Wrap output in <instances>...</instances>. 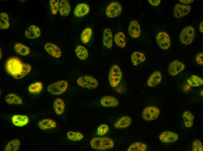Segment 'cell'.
I'll use <instances>...</instances> for the list:
<instances>
[{"instance_id":"1","label":"cell","mask_w":203,"mask_h":151,"mask_svg":"<svg viewBox=\"0 0 203 151\" xmlns=\"http://www.w3.org/2000/svg\"><path fill=\"white\" fill-rule=\"evenodd\" d=\"M5 68L8 74L16 80L23 78L32 69L30 64L23 63L20 59L16 57H10L7 60Z\"/></svg>"},{"instance_id":"2","label":"cell","mask_w":203,"mask_h":151,"mask_svg":"<svg viewBox=\"0 0 203 151\" xmlns=\"http://www.w3.org/2000/svg\"><path fill=\"white\" fill-rule=\"evenodd\" d=\"M91 148L98 151H105L111 149L114 146V143L111 138L107 137H94L90 142Z\"/></svg>"},{"instance_id":"3","label":"cell","mask_w":203,"mask_h":151,"mask_svg":"<svg viewBox=\"0 0 203 151\" xmlns=\"http://www.w3.org/2000/svg\"><path fill=\"white\" fill-rule=\"evenodd\" d=\"M77 85L79 87L88 89L96 88L99 85L97 80L90 76L81 75L77 77L76 79Z\"/></svg>"},{"instance_id":"4","label":"cell","mask_w":203,"mask_h":151,"mask_svg":"<svg viewBox=\"0 0 203 151\" xmlns=\"http://www.w3.org/2000/svg\"><path fill=\"white\" fill-rule=\"evenodd\" d=\"M123 76L122 71L118 66L113 65L110 68L108 74V80L111 86L117 87L120 82Z\"/></svg>"},{"instance_id":"5","label":"cell","mask_w":203,"mask_h":151,"mask_svg":"<svg viewBox=\"0 0 203 151\" xmlns=\"http://www.w3.org/2000/svg\"><path fill=\"white\" fill-rule=\"evenodd\" d=\"M69 84L65 80H61L50 84L47 88L48 91L53 95H59L64 93L68 89Z\"/></svg>"},{"instance_id":"6","label":"cell","mask_w":203,"mask_h":151,"mask_svg":"<svg viewBox=\"0 0 203 151\" xmlns=\"http://www.w3.org/2000/svg\"><path fill=\"white\" fill-rule=\"evenodd\" d=\"M195 37L194 29L191 26H188L182 30L179 35V39L183 44L188 45L192 42Z\"/></svg>"},{"instance_id":"7","label":"cell","mask_w":203,"mask_h":151,"mask_svg":"<svg viewBox=\"0 0 203 151\" xmlns=\"http://www.w3.org/2000/svg\"><path fill=\"white\" fill-rule=\"evenodd\" d=\"M160 114L159 109L156 107L150 106L146 107L142 113V117L145 121H151L158 118Z\"/></svg>"},{"instance_id":"8","label":"cell","mask_w":203,"mask_h":151,"mask_svg":"<svg viewBox=\"0 0 203 151\" xmlns=\"http://www.w3.org/2000/svg\"><path fill=\"white\" fill-rule=\"evenodd\" d=\"M122 10V6L120 3L117 1H112L107 6L106 14L108 17L113 18L119 16Z\"/></svg>"},{"instance_id":"9","label":"cell","mask_w":203,"mask_h":151,"mask_svg":"<svg viewBox=\"0 0 203 151\" xmlns=\"http://www.w3.org/2000/svg\"><path fill=\"white\" fill-rule=\"evenodd\" d=\"M156 41L159 47L163 50H167L171 45V40L169 35L164 32L159 33L156 37Z\"/></svg>"},{"instance_id":"10","label":"cell","mask_w":203,"mask_h":151,"mask_svg":"<svg viewBox=\"0 0 203 151\" xmlns=\"http://www.w3.org/2000/svg\"><path fill=\"white\" fill-rule=\"evenodd\" d=\"M185 65L178 60H175L171 62L168 67V71L169 74L172 76H176L183 70Z\"/></svg>"},{"instance_id":"11","label":"cell","mask_w":203,"mask_h":151,"mask_svg":"<svg viewBox=\"0 0 203 151\" xmlns=\"http://www.w3.org/2000/svg\"><path fill=\"white\" fill-rule=\"evenodd\" d=\"M190 10L191 6H190L177 4L174 7L173 14L176 18H179L187 15Z\"/></svg>"},{"instance_id":"12","label":"cell","mask_w":203,"mask_h":151,"mask_svg":"<svg viewBox=\"0 0 203 151\" xmlns=\"http://www.w3.org/2000/svg\"><path fill=\"white\" fill-rule=\"evenodd\" d=\"M128 32L133 38H139L141 33V28L139 22L134 20L131 21L128 28Z\"/></svg>"},{"instance_id":"13","label":"cell","mask_w":203,"mask_h":151,"mask_svg":"<svg viewBox=\"0 0 203 151\" xmlns=\"http://www.w3.org/2000/svg\"><path fill=\"white\" fill-rule=\"evenodd\" d=\"M44 48L46 52L52 57L59 58L62 55V52L60 48L56 45L47 43L44 45Z\"/></svg>"},{"instance_id":"14","label":"cell","mask_w":203,"mask_h":151,"mask_svg":"<svg viewBox=\"0 0 203 151\" xmlns=\"http://www.w3.org/2000/svg\"><path fill=\"white\" fill-rule=\"evenodd\" d=\"M101 105L104 107H115L119 105L118 100L115 97L111 96H106L100 99Z\"/></svg>"},{"instance_id":"15","label":"cell","mask_w":203,"mask_h":151,"mask_svg":"<svg viewBox=\"0 0 203 151\" xmlns=\"http://www.w3.org/2000/svg\"><path fill=\"white\" fill-rule=\"evenodd\" d=\"M160 141L165 143H172L176 141L178 139V136L176 133L169 131L162 133L159 136Z\"/></svg>"},{"instance_id":"16","label":"cell","mask_w":203,"mask_h":151,"mask_svg":"<svg viewBox=\"0 0 203 151\" xmlns=\"http://www.w3.org/2000/svg\"><path fill=\"white\" fill-rule=\"evenodd\" d=\"M102 43L103 46L108 49H110L113 46V35L111 31L109 28H106L103 31Z\"/></svg>"},{"instance_id":"17","label":"cell","mask_w":203,"mask_h":151,"mask_svg":"<svg viewBox=\"0 0 203 151\" xmlns=\"http://www.w3.org/2000/svg\"><path fill=\"white\" fill-rule=\"evenodd\" d=\"M11 121L14 125L18 127H22L27 124L29 120L28 117L26 115L16 114L12 116Z\"/></svg>"},{"instance_id":"18","label":"cell","mask_w":203,"mask_h":151,"mask_svg":"<svg viewBox=\"0 0 203 151\" xmlns=\"http://www.w3.org/2000/svg\"><path fill=\"white\" fill-rule=\"evenodd\" d=\"M90 11V8L88 5L85 3H81L76 6L74 13L75 16L81 17L88 14Z\"/></svg>"},{"instance_id":"19","label":"cell","mask_w":203,"mask_h":151,"mask_svg":"<svg viewBox=\"0 0 203 151\" xmlns=\"http://www.w3.org/2000/svg\"><path fill=\"white\" fill-rule=\"evenodd\" d=\"M131 118L129 116H125L119 118L115 123L114 127L116 129H122L130 126L132 124Z\"/></svg>"},{"instance_id":"20","label":"cell","mask_w":203,"mask_h":151,"mask_svg":"<svg viewBox=\"0 0 203 151\" xmlns=\"http://www.w3.org/2000/svg\"><path fill=\"white\" fill-rule=\"evenodd\" d=\"M162 75L159 71H157L153 72L148 78L147 84L149 87H154L161 81Z\"/></svg>"},{"instance_id":"21","label":"cell","mask_w":203,"mask_h":151,"mask_svg":"<svg viewBox=\"0 0 203 151\" xmlns=\"http://www.w3.org/2000/svg\"><path fill=\"white\" fill-rule=\"evenodd\" d=\"M41 33L40 28L36 26L32 25L25 31L26 37L29 39H34L38 37Z\"/></svg>"},{"instance_id":"22","label":"cell","mask_w":203,"mask_h":151,"mask_svg":"<svg viewBox=\"0 0 203 151\" xmlns=\"http://www.w3.org/2000/svg\"><path fill=\"white\" fill-rule=\"evenodd\" d=\"M38 125L39 128L43 130L54 128L57 126L56 122L52 119L46 118L39 121Z\"/></svg>"},{"instance_id":"23","label":"cell","mask_w":203,"mask_h":151,"mask_svg":"<svg viewBox=\"0 0 203 151\" xmlns=\"http://www.w3.org/2000/svg\"><path fill=\"white\" fill-rule=\"evenodd\" d=\"M65 107V103L63 100L60 98H57L54 100L53 107L55 113L60 115L64 112Z\"/></svg>"},{"instance_id":"24","label":"cell","mask_w":203,"mask_h":151,"mask_svg":"<svg viewBox=\"0 0 203 151\" xmlns=\"http://www.w3.org/2000/svg\"><path fill=\"white\" fill-rule=\"evenodd\" d=\"M146 59L145 55L140 51H134L132 53L131 56L132 63L135 66H136L144 62Z\"/></svg>"},{"instance_id":"25","label":"cell","mask_w":203,"mask_h":151,"mask_svg":"<svg viewBox=\"0 0 203 151\" xmlns=\"http://www.w3.org/2000/svg\"><path fill=\"white\" fill-rule=\"evenodd\" d=\"M71 10V6L68 1L62 0L60 1L59 7V10L61 15L67 16L70 13Z\"/></svg>"},{"instance_id":"26","label":"cell","mask_w":203,"mask_h":151,"mask_svg":"<svg viewBox=\"0 0 203 151\" xmlns=\"http://www.w3.org/2000/svg\"><path fill=\"white\" fill-rule=\"evenodd\" d=\"M5 100L9 105H21L22 103V99L18 95L14 94H10L5 98Z\"/></svg>"},{"instance_id":"27","label":"cell","mask_w":203,"mask_h":151,"mask_svg":"<svg viewBox=\"0 0 203 151\" xmlns=\"http://www.w3.org/2000/svg\"><path fill=\"white\" fill-rule=\"evenodd\" d=\"M75 52L77 57L81 60H84L88 57V51L83 46H77L75 48Z\"/></svg>"},{"instance_id":"28","label":"cell","mask_w":203,"mask_h":151,"mask_svg":"<svg viewBox=\"0 0 203 151\" xmlns=\"http://www.w3.org/2000/svg\"><path fill=\"white\" fill-rule=\"evenodd\" d=\"M14 49L15 52L18 55L25 56L30 53V49L27 46L20 43L15 44L14 46Z\"/></svg>"},{"instance_id":"29","label":"cell","mask_w":203,"mask_h":151,"mask_svg":"<svg viewBox=\"0 0 203 151\" xmlns=\"http://www.w3.org/2000/svg\"><path fill=\"white\" fill-rule=\"evenodd\" d=\"M114 40L116 44L121 48L125 47L126 44L125 37L124 33L120 32L116 34L114 37Z\"/></svg>"},{"instance_id":"30","label":"cell","mask_w":203,"mask_h":151,"mask_svg":"<svg viewBox=\"0 0 203 151\" xmlns=\"http://www.w3.org/2000/svg\"><path fill=\"white\" fill-rule=\"evenodd\" d=\"M20 145V140L17 139L9 141L6 145L4 148L5 151H17Z\"/></svg>"},{"instance_id":"31","label":"cell","mask_w":203,"mask_h":151,"mask_svg":"<svg viewBox=\"0 0 203 151\" xmlns=\"http://www.w3.org/2000/svg\"><path fill=\"white\" fill-rule=\"evenodd\" d=\"M43 85L41 82H36L30 84L28 87V91L34 94H39L42 91Z\"/></svg>"},{"instance_id":"32","label":"cell","mask_w":203,"mask_h":151,"mask_svg":"<svg viewBox=\"0 0 203 151\" xmlns=\"http://www.w3.org/2000/svg\"><path fill=\"white\" fill-rule=\"evenodd\" d=\"M182 117L186 127L190 128L192 126L194 116L192 113L189 111H186L183 114Z\"/></svg>"},{"instance_id":"33","label":"cell","mask_w":203,"mask_h":151,"mask_svg":"<svg viewBox=\"0 0 203 151\" xmlns=\"http://www.w3.org/2000/svg\"><path fill=\"white\" fill-rule=\"evenodd\" d=\"M147 149L146 144L141 142H136L131 144L128 148V151H145Z\"/></svg>"},{"instance_id":"34","label":"cell","mask_w":203,"mask_h":151,"mask_svg":"<svg viewBox=\"0 0 203 151\" xmlns=\"http://www.w3.org/2000/svg\"><path fill=\"white\" fill-rule=\"evenodd\" d=\"M187 81L189 85L193 87L200 86L203 84V79L195 75L191 76Z\"/></svg>"},{"instance_id":"35","label":"cell","mask_w":203,"mask_h":151,"mask_svg":"<svg viewBox=\"0 0 203 151\" xmlns=\"http://www.w3.org/2000/svg\"><path fill=\"white\" fill-rule=\"evenodd\" d=\"M92 35V30L90 27H87L84 29L80 35V39L82 42L84 44L88 43L90 40Z\"/></svg>"},{"instance_id":"36","label":"cell","mask_w":203,"mask_h":151,"mask_svg":"<svg viewBox=\"0 0 203 151\" xmlns=\"http://www.w3.org/2000/svg\"><path fill=\"white\" fill-rule=\"evenodd\" d=\"M67 139L69 140L73 141H78L81 140L83 138L82 134L79 132L70 131L66 134Z\"/></svg>"},{"instance_id":"37","label":"cell","mask_w":203,"mask_h":151,"mask_svg":"<svg viewBox=\"0 0 203 151\" xmlns=\"http://www.w3.org/2000/svg\"><path fill=\"white\" fill-rule=\"evenodd\" d=\"M0 29H6L8 28L10 26L8 15L5 12H1L0 14Z\"/></svg>"},{"instance_id":"38","label":"cell","mask_w":203,"mask_h":151,"mask_svg":"<svg viewBox=\"0 0 203 151\" xmlns=\"http://www.w3.org/2000/svg\"><path fill=\"white\" fill-rule=\"evenodd\" d=\"M59 0H51L50 1V6L52 14L55 15L56 14L59 9Z\"/></svg>"},{"instance_id":"39","label":"cell","mask_w":203,"mask_h":151,"mask_svg":"<svg viewBox=\"0 0 203 151\" xmlns=\"http://www.w3.org/2000/svg\"><path fill=\"white\" fill-rule=\"evenodd\" d=\"M108 126L106 124H102L99 125L97 130V134L100 136H103L106 134L109 130Z\"/></svg>"},{"instance_id":"40","label":"cell","mask_w":203,"mask_h":151,"mask_svg":"<svg viewBox=\"0 0 203 151\" xmlns=\"http://www.w3.org/2000/svg\"><path fill=\"white\" fill-rule=\"evenodd\" d=\"M192 149L193 151H202L203 146L201 142L198 139L194 140L192 144Z\"/></svg>"},{"instance_id":"41","label":"cell","mask_w":203,"mask_h":151,"mask_svg":"<svg viewBox=\"0 0 203 151\" xmlns=\"http://www.w3.org/2000/svg\"><path fill=\"white\" fill-rule=\"evenodd\" d=\"M203 53L202 52L198 53L195 57V60L197 63L203 66Z\"/></svg>"},{"instance_id":"42","label":"cell","mask_w":203,"mask_h":151,"mask_svg":"<svg viewBox=\"0 0 203 151\" xmlns=\"http://www.w3.org/2000/svg\"><path fill=\"white\" fill-rule=\"evenodd\" d=\"M149 3L153 6H157L160 5L161 0H148Z\"/></svg>"},{"instance_id":"43","label":"cell","mask_w":203,"mask_h":151,"mask_svg":"<svg viewBox=\"0 0 203 151\" xmlns=\"http://www.w3.org/2000/svg\"><path fill=\"white\" fill-rule=\"evenodd\" d=\"M181 3L184 4H189L192 3L193 1V0H179Z\"/></svg>"},{"instance_id":"44","label":"cell","mask_w":203,"mask_h":151,"mask_svg":"<svg viewBox=\"0 0 203 151\" xmlns=\"http://www.w3.org/2000/svg\"><path fill=\"white\" fill-rule=\"evenodd\" d=\"M203 21H202L200 24V25H199V29L200 31V32L202 33H203Z\"/></svg>"},{"instance_id":"45","label":"cell","mask_w":203,"mask_h":151,"mask_svg":"<svg viewBox=\"0 0 203 151\" xmlns=\"http://www.w3.org/2000/svg\"><path fill=\"white\" fill-rule=\"evenodd\" d=\"M203 90H202L200 92V95L201 96H203Z\"/></svg>"},{"instance_id":"46","label":"cell","mask_w":203,"mask_h":151,"mask_svg":"<svg viewBox=\"0 0 203 151\" xmlns=\"http://www.w3.org/2000/svg\"><path fill=\"white\" fill-rule=\"evenodd\" d=\"M2 52L1 50V48H0V59H1V58L2 57Z\"/></svg>"}]
</instances>
